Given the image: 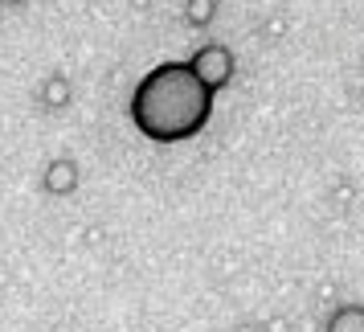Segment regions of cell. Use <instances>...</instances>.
<instances>
[{
	"mask_svg": "<svg viewBox=\"0 0 364 332\" xmlns=\"http://www.w3.org/2000/svg\"><path fill=\"white\" fill-rule=\"evenodd\" d=\"M213 115V90L193 78L184 62H164L139 78L132 95V123L156 144H181Z\"/></svg>",
	"mask_w": 364,
	"mask_h": 332,
	"instance_id": "6da1fadb",
	"label": "cell"
},
{
	"mask_svg": "<svg viewBox=\"0 0 364 332\" xmlns=\"http://www.w3.org/2000/svg\"><path fill=\"white\" fill-rule=\"evenodd\" d=\"M184 66L193 70V78H197L205 90H213L217 95V90L233 78V53L225 50V46H200Z\"/></svg>",
	"mask_w": 364,
	"mask_h": 332,
	"instance_id": "7a4b0ae2",
	"label": "cell"
},
{
	"mask_svg": "<svg viewBox=\"0 0 364 332\" xmlns=\"http://www.w3.org/2000/svg\"><path fill=\"white\" fill-rule=\"evenodd\" d=\"M328 332H364V308L360 304H348L328 320Z\"/></svg>",
	"mask_w": 364,
	"mask_h": 332,
	"instance_id": "3957f363",
	"label": "cell"
}]
</instances>
